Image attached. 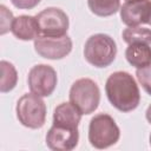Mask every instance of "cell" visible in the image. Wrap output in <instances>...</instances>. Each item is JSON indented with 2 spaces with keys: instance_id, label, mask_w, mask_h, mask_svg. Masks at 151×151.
<instances>
[{
  "instance_id": "obj_1",
  "label": "cell",
  "mask_w": 151,
  "mask_h": 151,
  "mask_svg": "<svg viewBox=\"0 0 151 151\" xmlns=\"http://www.w3.org/2000/svg\"><path fill=\"white\" fill-rule=\"evenodd\" d=\"M105 92L111 105L120 112L133 111L140 101V92L134 78L124 71L113 72L107 78Z\"/></svg>"
},
{
  "instance_id": "obj_2",
  "label": "cell",
  "mask_w": 151,
  "mask_h": 151,
  "mask_svg": "<svg viewBox=\"0 0 151 151\" xmlns=\"http://www.w3.org/2000/svg\"><path fill=\"white\" fill-rule=\"evenodd\" d=\"M117 55V45L114 40L104 33L91 35L84 46V57L88 64L94 67L110 66Z\"/></svg>"
},
{
  "instance_id": "obj_3",
  "label": "cell",
  "mask_w": 151,
  "mask_h": 151,
  "mask_svg": "<svg viewBox=\"0 0 151 151\" xmlns=\"http://www.w3.org/2000/svg\"><path fill=\"white\" fill-rule=\"evenodd\" d=\"M120 137V130L114 119L106 113L94 116L88 125V142L96 149H106L114 145Z\"/></svg>"
},
{
  "instance_id": "obj_4",
  "label": "cell",
  "mask_w": 151,
  "mask_h": 151,
  "mask_svg": "<svg viewBox=\"0 0 151 151\" xmlns=\"http://www.w3.org/2000/svg\"><path fill=\"white\" fill-rule=\"evenodd\" d=\"M70 101L83 114H90L100 103V90L92 79L80 78L70 88Z\"/></svg>"
},
{
  "instance_id": "obj_5",
  "label": "cell",
  "mask_w": 151,
  "mask_h": 151,
  "mask_svg": "<svg viewBox=\"0 0 151 151\" xmlns=\"http://www.w3.org/2000/svg\"><path fill=\"white\" fill-rule=\"evenodd\" d=\"M18 120L28 129H40L46 120V105L41 97L34 93L24 94L15 107Z\"/></svg>"
},
{
  "instance_id": "obj_6",
  "label": "cell",
  "mask_w": 151,
  "mask_h": 151,
  "mask_svg": "<svg viewBox=\"0 0 151 151\" xmlns=\"http://www.w3.org/2000/svg\"><path fill=\"white\" fill-rule=\"evenodd\" d=\"M40 35L46 37H63L70 26L67 14L58 7H47L37 15Z\"/></svg>"
},
{
  "instance_id": "obj_7",
  "label": "cell",
  "mask_w": 151,
  "mask_h": 151,
  "mask_svg": "<svg viewBox=\"0 0 151 151\" xmlns=\"http://www.w3.org/2000/svg\"><path fill=\"white\" fill-rule=\"evenodd\" d=\"M27 83L32 93L39 97H48L53 93V91L57 87V72L50 65H35L28 72Z\"/></svg>"
},
{
  "instance_id": "obj_8",
  "label": "cell",
  "mask_w": 151,
  "mask_h": 151,
  "mask_svg": "<svg viewBox=\"0 0 151 151\" xmlns=\"http://www.w3.org/2000/svg\"><path fill=\"white\" fill-rule=\"evenodd\" d=\"M35 52L46 59H63L72 51V40L68 35L63 37H46L39 35L34 39Z\"/></svg>"
},
{
  "instance_id": "obj_9",
  "label": "cell",
  "mask_w": 151,
  "mask_h": 151,
  "mask_svg": "<svg viewBox=\"0 0 151 151\" xmlns=\"http://www.w3.org/2000/svg\"><path fill=\"white\" fill-rule=\"evenodd\" d=\"M78 129L52 125L46 134V145L54 151H71L78 145Z\"/></svg>"
},
{
  "instance_id": "obj_10",
  "label": "cell",
  "mask_w": 151,
  "mask_h": 151,
  "mask_svg": "<svg viewBox=\"0 0 151 151\" xmlns=\"http://www.w3.org/2000/svg\"><path fill=\"white\" fill-rule=\"evenodd\" d=\"M151 11V0H130L120 7L122 21L127 26H140L147 24Z\"/></svg>"
},
{
  "instance_id": "obj_11",
  "label": "cell",
  "mask_w": 151,
  "mask_h": 151,
  "mask_svg": "<svg viewBox=\"0 0 151 151\" xmlns=\"http://www.w3.org/2000/svg\"><path fill=\"white\" fill-rule=\"evenodd\" d=\"M11 32L19 40H33L40 35L39 25L35 17L32 15H19L14 18Z\"/></svg>"
},
{
  "instance_id": "obj_12",
  "label": "cell",
  "mask_w": 151,
  "mask_h": 151,
  "mask_svg": "<svg viewBox=\"0 0 151 151\" xmlns=\"http://www.w3.org/2000/svg\"><path fill=\"white\" fill-rule=\"evenodd\" d=\"M83 113L70 101L61 103L54 109L53 112V124L71 129H78Z\"/></svg>"
},
{
  "instance_id": "obj_13",
  "label": "cell",
  "mask_w": 151,
  "mask_h": 151,
  "mask_svg": "<svg viewBox=\"0 0 151 151\" xmlns=\"http://www.w3.org/2000/svg\"><path fill=\"white\" fill-rule=\"evenodd\" d=\"M125 58L136 68L144 67L151 63V47L147 44H130L125 51Z\"/></svg>"
},
{
  "instance_id": "obj_14",
  "label": "cell",
  "mask_w": 151,
  "mask_h": 151,
  "mask_svg": "<svg viewBox=\"0 0 151 151\" xmlns=\"http://www.w3.org/2000/svg\"><path fill=\"white\" fill-rule=\"evenodd\" d=\"M0 71H1V79H0V91L2 93L9 92L13 90L18 81V72L13 64L1 60L0 61Z\"/></svg>"
},
{
  "instance_id": "obj_15",
  "label": "cell",
  "mask_w": 151,
  "mask_h": 151,
  "mask_svg": "<svg viewBox=\"0 0 151 151\" xmlns=\"http://www.w3.org/2000/svg\"><path fill=\"white\" fill-rule=\"evenodd\" d=\"M123 40L126 44H151V29L142 26L127 27L122 33Z\"/></svg>"
},
{
  "instance_id": "obj_16",
  "label": "cell",
  "mask_w": 151,
  "mask_h": 151,
  "mask_svg": "<svg viewBox=\"0 0 151 151\" xmlns=\"http://www.w3.org/2000/svg\"><path fill=\"white\" fill-rule=\"evenodd\" d=\"M90 11L98 17H110L120 8V0H87Z\"/></svg>"
},
{
  "instance_id": "obj_17",
  "label": "cell",
  "mask_w": 151,
  "mask_h": 151,
  "mask_svg": "<svg viewBox=\"0 0 151 151\" xmlns=\"http://www.w3.org/2000/svg\"><path fill=\"white\" fill-rule=\"evenodd\" d=\"M136 76L139 84L145 90V92L151 96V63L144 67L137 68Z\"/></svg>"
},
{
  "instance_id": "obj_18",
  "label": "cell",
  "mask_w": 151,
  "mask_h": 151,
  "mask_svg": "<svg viewBox=\"0 0 151 151\" xmlns=\"http://www.w3.org/2000/svg\"><path fill=\"white\" fill-rule=\"evenodd\" d=\"M0 9H1V18H2V19H1V32H0V33H1V34H5L6 32L11 31L14 18H13L12 12L8 11V9L6 8V6L1 5V6H0Z\"/></svg>"
},
{
  "instance_id": "obj_19",
  "label": "cell",
  "mask_w": 151,
  "mask_h": 151,
  "mask_svg": "<svg viewBox=\"0 0 151 151\" xmlns=\"http://www.w3.org/2000/svg\"><path fill=\"white\" fill-rule=\"evenodd\" d=\"M41 0H11L13 6L20 9H32L37 5H39Z\"/></svg>"
},
{
  "instance_id": "obj_20",
  "label": "cell",
  "mask_w": 151,
  "mask_h": 151,
  "mask_svg": "<svg viewBox=\"0 0 151 151\" xmlns=\"http://www.w3.org/2000/svg\"><path fill=\"white\" fill-rule=\"evenodd\" d=\"M145 117H146V120L151 124V104L149 105V107H147V110L145 112Z\"/></svg>"
},
{
  "instance_id": "obj_21",
  "label": "cell",
  "mask_w": 151,
  "mask_h": 151,
  "mask_svg": "<svg viewBox=\"0 0 151 151\" xmlns=\"http://www.w3.org/2000/svg\"><path fill=\"white\" fill-rule=\"evenodd\" d=\"M147 24L151 26V11H150V17H149V21H147Z\"/></svg>"
},
{
  "instance_id": "obj_22",
  "label": "cell",
  "mask_w": 151,
  "mask_h": 151,
  "mask_svg": "<svg viewBox=\"0 0 151 151\" xmlns=\"http://www.w3.org/2000/svg\"><path fill=\"white\" fill-rule=\"evenodd\" d=\"M150 145H151V133H150Z\"/></svg>"
},
{
  "instance_id": "obj_23",
  "label": "cell",
  "mask_w": 151,
  "mask_h": 151,
  "mask_svg": "<svg viewBox=\"0 0 151 151\" xmlns=\"http://www.w3.org/2000/svg\"><path fill=\"white\" fill-rule=\"evenodd\" d=\"M125 1H130V0H125Z\"/></svg>"
}]
</instances>
